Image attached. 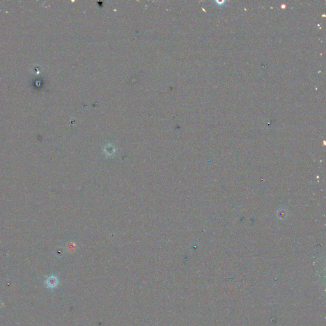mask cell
I'll use <instances>...</instances> for the list:
<instances>
[{"instance_id": "obj_1", "label": "cell", "mask_w": 326, "mask_h": 326, "mask_svg": "<svg viewBox=\"0 0 326 326\" xmlns=\"http://www.w3.org/2000/svg\"><path fill=\"white\" fill-rule=\"evenodd\" d=\"M46 284L49 288H54L58 284V279L55 276H50L47 279Z\"/></svg>"}]
</instances>
